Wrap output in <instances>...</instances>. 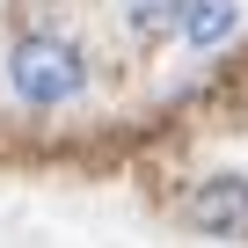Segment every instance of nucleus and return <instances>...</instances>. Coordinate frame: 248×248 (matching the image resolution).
I'll return each mask as SVG.
<instances>
[{
	"mask_svg": "<svg viewBox=\"0 0 248 248\" xmlns=\"http://www.w3.org/2000/svg\"><path fill=\"white\" fill-rule=\"evenodd\" d=\"M8 80H15V95H22V102L59 109V102H73V95H80V51H73V44H59V37H30V44H15Z\"/></svg>",
	"mask_w": 248,
	"mask_h": 248,
	"instance_id": "f257e3e1",
	"label": "nucleus"
},
{
	"mask_svg": "<svg viewBox=\"0 0 248 248\" xmlns=\"http://www.w3.org/2000/svg\"><path fill=\"white\" fill-rule=\"evenodd\" d=\"M183 219L197 233H248V183L241 175H219V183H197L183 197Z\"/></svg>",
	"mask_w": 248,
	"mask_h": 248,
	"instance_id": "f03ea898",
	"label": "nucleus"
},
{
	"mask_svg": "<svg viewBox=\"0 0 248 248\" xmlns=\"http://www.w3.org/2000/svg\"><path fill=\"white\" fill-rule=\"evenodd\" d=\"M233 22H241V15H233V0H183V22H175V30H183L190 44L212 51V44L233 37Z\"/></svg>",
	"mask_w": 248,
	"mask_h": 248,
	"instance_id": "7ed1b4c3",
	"label": "nucleus"
},
{
	"mask_svg": "<svg viewBox=\"0 0 248 248\" xmlns=\"http://www.w3.org/2000/svg\"><path fill=\"white\" fill-rule=\"evenodd\" d=\"M124 22H132L139 37H168L183 22V0H124Z\"/></svg>",
	"mask_w": 248,
	"mask_h": 248,
	"instance_id": "20e7f679",
	"label": "nucleus"
}]
</instances>
